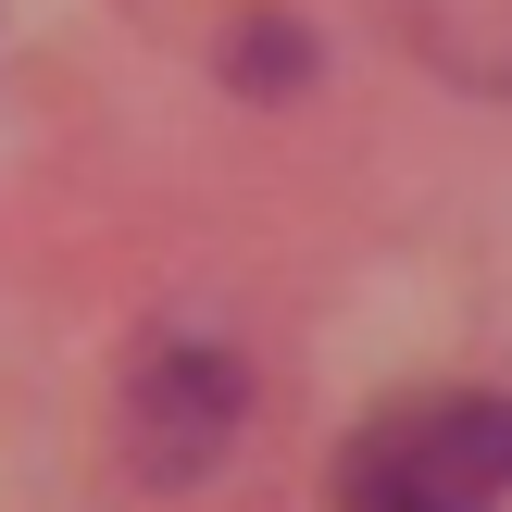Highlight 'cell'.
<instances>
[{
	"label": "cell",
	"mask_w": 512,
	"mask_h": 512,
	"mask_svg": "<svg viewBox=\"0 0 512 512\" xmlns=\"http://www.w3.org/2000/svg\"><path fill=\"white\" fill-rule=\"evenodd\" d=\"M325 500L338 512H500L512 500V400L500 388L375 400V413L350 425Z\"/></svg>",
	"instance_id": "6da1fadb"
},
{
	"label": "cell",
	"mask_w": 512,
	"mask_h": 512,
	"mask_svg": "<svg viewBox=\"0 0 512 512\" xmlns=\"http://www.w3.org/2000/svg\"><path fill=\"white\" fill-rule=\"evenodd\" d=\"M250 438V363L200 325H163V338L125 363L113 388V450L138 488H200L225 450Z\"/></svg>",
	"instance_id": "7a4b0ae2"
},
{
	"label": "cell",
	"mask_w": 512,
	"mask_h": 512,
	"mask_svg": "<svg viewBox=\"0 0 512 512\" xmlns=\"http://www.w3.org/2000/svg\"><path fill=\"white\" fill-rule=\"evenodd\" d=\"M375 25L425 75H450L475 100H512V0H375Z\"/></svg>",
	"instance_id": "3957f363"
},
{
	"label": "cell",
	"mask_w": 512,
	"mask_h": 512,
	"mask_svg": "<svg viewBox=\"0 0 512 512\" xmlns=\"http://www.w3.org/2000/svg\"><path fill=\"white\" fill-rule=\"evenodd\" d=\"M300 75H313V38H300L288 13H238V38H225V88H263V100H288Z\"/></svg>",
	"instance_id": "277c9868"
}]
</instances>
